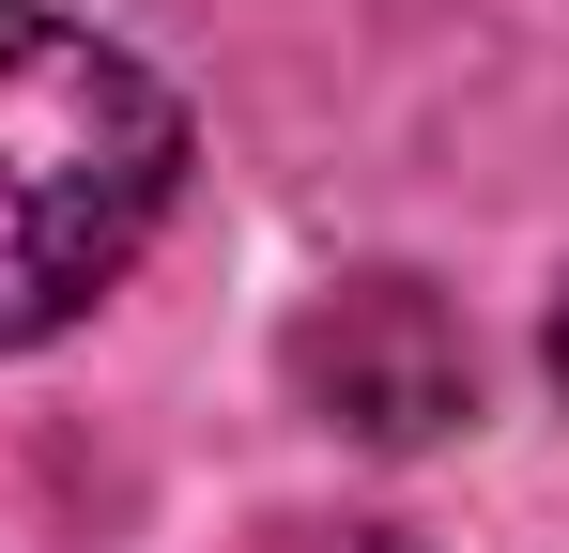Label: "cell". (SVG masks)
<instances>
[{
	"mask_svg": "<svg viewBox=\"0 0 569 553\" xmlns=\"http://www.w3.org/2000/svg\"><path fill=\"white\" fill-rule=\"evenodd\" d=\"M186 184V108L139 47L0 0V354L62 339L154 247Z\"/></svg>",
	"mask_w": 569,
	"mask_h": 553,
	"instance_id": "obj_1",
	"label": "cell"
},
{
	"mask_svg": "<svg viewBox=\"0 0 569 553\" xmlns=\"http://www.w3.org/2000/svg\"><path fill=\"white\" fill-rule=\"evenodd\" d=\"M292 400L355 446H431L477 415V339L447 323V292L416 276H339L308 323H292Z\"/></svg>",
	"mask_w": 569,
	"mask_h": 553,
	"instance_id": "obj_2",
	"label": "cell"
},
{
	"mask_svg": "<svg viewBox=\"0 0 569 553\" xmlns=\"http://www.w3.org/2000/svg\"><path fill=\"white\" fill-rule=\"evenodd\" d=\"M555 384H569V292H555Z\"/></svg>",
	"mask_w": 569,
	"mask_h": 553,
	"instance_id": "obj_3",
	"label": "cell"
}]
</instances>
